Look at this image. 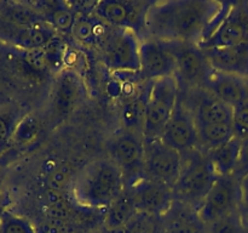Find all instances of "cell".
Returning a JSON list of instances; mask_svg holds the SVG:
<instances>
[{
  "label": "cell",
  "instance_id": "obj_1",
  "mask_svg": "<svg viewBox=\"0 0 248 233\" xmlns=\"http://www.w3.org/2000/svg\"><path fill=\"white\" fill-rule=\"evenodd\" d=\"M212 0H172L152 2L145 15L144 31L162 43L198 44L207 40L230 7Z\"/></svg>",
  "mask_w": 248,
  "mask_h": 233
},
{
  "label": "cell",
  "instance_id": "obj_2",
  "mask_svg": "<svg viewBox=\"0 0 248 233\" xmlns=\"http://www.w3.org/2000/svg\"><path fill=\"white\" fill-rule=\"evenodd\" d=\"M125 189L120 167L109 159L87 163L77 172L70 188V197L84 208H108Z\"/></svg>",
  "mask_w": 248,
  "mask_h": 233
},
{
  "label": "cell",
  "instance_id": "obj_3",
  "mask_svg": "<svg viewBox=\"0 0 248 233\" xmlns=\"http://www.w3.org/2000/svg\"><path fill=\"white\" fill-rule=\"evenodd\" d=\"M182 155L183 166L178 182L173 188L174 198L190 204L198 210L201 201L219 176L208 159L207 152L203 153L199 148H194Z\"/></svg>",
  "mask_w": 248,
  "mask_h": 233
},
{
  "label": "cell",
  "instance_id": "obj_4",
  "mask_svg": "<svg viewBox=\"0 0 248 233\" xmlns=\"http://www.w3.org/2000/svg\"><path fill=\"white\" fill-rule=\"evenodd\" d=\"M179 96L177 75L160 78L152 82L145 100L143 138L153 141L161 138L165 126L169 123Z\"/></svg>",
  "mask_w": 248,
  "mask_h": 233
},
{
  "label": "cell",
  "instance_id": "obj_5",
  "mask_svg": "<svg viewBox=\"0 0 248 233\" xmlns=\"http://www.w3.org/2000/svg\"><path fill=\"white\" fill-rule=\"evenodd\" d=\"M240 180L234 175L219 176L199 205L198 214L207 226L219 218L240 213Z\"/></svg>",
  "mask_w": 248,
  "mask_h": 233
},
{
  "label": "cell",
  "instance_id": "obj_6",
  "mask_svg": "<svg viewBox=\"0 0 248 233\" xmlns=\"http://www.w3.org/2000/svg\"><path fill=\"white\" fill-rule=\"evenodd\" d=\"M144 174L173 189L183 166V155L162 142L161 138L144 141Z\"/></svg>",
  "mask_w": 248,
  "mask_h": 233
},
{
  "label": "cell",
  "instance_id": "obj_7",
  "mask_svg": "<svg viewBox=\"0 0 248 233\" xmlns=\"http://www.w3.org/2000/svg\"><path fill=\"white\" fill-rule=\"evenodd\" d=\"M113 162L120 167L125 179V186L142 177L144 172V138L137 133L125 130L116 133L110 141Z\"/></svg>",
  "mask_w": 248,
  "mask_h": 233
},
{
  "label": "cell",
  "instance_id": "obj_8",
  "mask_svg": "<svg viewBox=\"0 0 248 233\" xmlns=\"http://www.w3.org/2000/svg\"><path fill=\"white\" fill-rule=\"evenodd\" d=\"M140 48L138 34L132 29L120 28L106 38L104 61L111 69L140 72Z\"/></svg>",
  "mask_w": 248,
  "mask_h": 233
},
{
  "label": "cell",
  "instance_id": "obj_9",
  "mask_svg": "<svg viewBox=\"0 0 248 233\" xmlns=\"http://www.w3.org/2000/svg\"><path fill=\"white\" fill-rule=\"evenodd\" d=\"M248 41V4L237 2L230 5L227 15L215 33L202 43L198 44L201 50L228 48Z\"/></svg>",
  "mask_w": 248,
  "mask_h": 233
},
{
  "label": "cell",
  "instance_id": "obj_10",
  "mask_svg": "<svg viewBox=\"0 0 248 233\" xmlns=\"http://www.w3.org/2000/svg\"><path fill=\"white\" fill-rule=\"evenodd\" d=\"M152 2L126 1V0H103L94 6L96 16L102 21L119 28H128L140 34L144 31L145 15Z\"/></svg>",
  "mask_w": 248,
  "mask_h": 233
},
{
  "label": "cell",
  "instance_id": "obj_11",
  "mask_svg": "<svg viewBox=\"0 0 248 233\" xmlns=\"http://www.w3.org/2000/svg\"><path fill=\"white\" fill-rule=\"evenodd\" d=\"M132 194L137 211L164 216L174 201L173 189L149 177H140L125 186Z\"/></svg>",
  "mask_w": 248,
  "mask_h": 233
},
{
  "label": "cell",
  "instance_id": "obj_12",
  "mask_svg": "<svg viewBox=\"0 0 248 233\" xmlns=\"http://www.w3.org/2000/svg\"><path fill=\"white\" fill-rule=\"evenodd\" d=\"M161 140L182 154L196 148L199 143L195 116H193L183 103L181 95L178 96L169 123L165 126Z\"/></svg>",
  "mask_w": 248,
  "mask_h": 233
},
{
  "label": "cell",
  "instance_id": "obj_13",
  "mask_svg": "<svg viewBox=\"0 0 248 233\" xmlns=\"http://www.w3.org/2000/svg\"><path fill=\"white\" fill-rule=\"evenodd\" d=\"M140 73L147 79H160L177 74V61L167 43L147 38L140 41Z\"/></svg>",
  "mask_w": 248,
  "mask_h": 233
},
{
  "label": "cell",
  "instance_id": "obj_14",
  "mask_svg": "<svg viewBox=\"0 0 248 233\" xmlns=\"http://www.w3.org/2000/svg\"><path fill=\"white\" fill-rule=\"evenodd\" d=\"M177 61V74L189 85H205L212 68L203 51L198 45L184 43H167ZM176 74V75H177Z\"/></svg>",
  "mask_w": 248,
  "mask_h": 233
},
{
  "label": "cell",
  "instance_id": "obj_15",
  "mask_svg": "<svg viewBox=\"0 0 248 233\" xmlns=\"http://www.w3.org/2000/svg\"><path fill=\"white\" fill-rule=\"evenodd\" d=\"M57 32L47 23L31 27H17L0 17V40L9 43L18 50L44 48Z\"/></svg>",
  "mask_w": 248,
  "mask_h": 233
},
{
  "label": "cell",
  "instance_id": "obj_16",
  "mask_svg": "<svg viewBox=\"0 0 248 233\" xmlns=\"http://www.w3.org/2000/svg\"><path fill=\"white\" fill-rule=\"evenodd\" d=\"M205 86L212 92L213 97L232 108H236L248 100L246 78L239 75L211 69Z\"/></svg>",
  "mask_w": 248,
  "mask_h": 233
},
{
  "label": "cell",
  "instance_id": "obj_17",
  "mask_svg": "<svg viewBox=\"0 0 248 233\" xmlns=\"http://www.w3.org/2000/svg\"><path fill=\"white\" fill-rule=\"evenodd\" d=\"M212 69L248 78V41L228 48L202 50Z\"/></svg>",
  "mask_w": 248,
  "mask_h": 233
},
{
  "label": "cell",
  "instance_id": "obj_18",
  "mask_svg": "<svg viewBox=\"0 0 248 233\" xmlns=\"http://www.w3.org/2000/svg\"><path fill=\"white\" fill-rule=\"evenodd\" d=\"M84 85L79 74L73 69H63L58 73L53 89V109L58 116L69 113L82 99Z\"/></svg>",
  "mask_w": 248,
  "mask_h": 233
},
{
  "label": "cell",
  "instance_id": "obj_19",
  "mask_svg": "<svg viewBox=\"0 0 248 233\" xmlns=\"http://www.w3.org/2000/svg\"><path fill=\"white\" fill-rule=\"evenodd\" d=\"M162 218L165 233H206V226L196 208L184 201L174 199Z\"/></svg>",
  "mask_w": 248,
  "mask_h": 233
},
{
  "label": "cell",
  "instance_id": "obj_20",
  "mask_svg": "<svg viewBox=\"0 0 248 233\" xmlns=\"http://www.w3.org/2000/svg\"><path fill=\"white\" fill-rule=\"evenodd\" d=\"M56 32L72 34L77 16L74 10L68 2L63 1H43L31 4Z\"/></svg>",
  "mask_w": 248,
  "mask_h": 233
},
{
  "label": "cell",
  "instance_id": "obj_21",
  "mask_svg": "<svg viewBox=\"0 0 248 233\" xmlns=\"http://www.w3.org/2000/svg\"><path fill=\"white\" fill-rule=\"evenodd\" d=\"M137 213L132 194L128 188L124 189L115 198V200L107 208L104 217V227L107 231L120 232L127 225L128 221Z\"/></svg>",
  "mask_w": 248,
  "mask_h": 233
},
{
  "label": "cell",
  "instance_id": "obj_22",
  "mask_svg": "<svg viewBox=\"0 0 248 233\" xmlns=\"http://www.w3.org/2000/svg\"><path fill=\"white\" fill-rule=\"evenodd\" d=\"M241 140L235 136L229 142L207 152L208 159L212 163L218 176H232L239 163Z\"/></svg>",
  "mask_w": 248,
  "mask_h": 233
},
{
  "label": "cell",
  "instance_id": "obj_23",
  "mask_svg": "<svg viewBox=\"0 0 248 233\" xmlns=\"http://www.w3.org/2000/svg\"><path fill=\"white\" fill-rule=\"evenodd\" d=\"M0 17L17 27H31L46 23L44 17L27 2L0 1Z\"/></svg>",
  "mask_w": 248,
  "mask_h": 233
},
{
  "label": "cell",
  "instance_id": "obj_24",
  "mask_svg": "<svg viewBox=\"0 0 248 233\" xmlns=\"http://www.w3.org/2000/svg\"><path fill=\"white\" fill-rule=\"evenodd\" d=\"M234 108L216 97L211 96L198 106L195 113L196 124L211 125V124H232Z\"/></svg>",
  "mask_w": 248,
  "mask_h": 233
},
{
  "label": "cell",
  "instance_id": "obj_25",
  "mask_svg": "<svg viewBox=\"0 0 248 233\" xmlns=\"http://www.w3.org/2000/svg\"><path fill=\"white\" fill-rule=\"evenodd\" d=\"M106 27L98 16H90L89 14H80L77 16L72 34L82 45H96L103 39Z\"/></svg>",
  "mask_w": 248,
  "mask_h": 233
},
{
  "label": "cell",
  "instance_id": "obj_26",
  "mask_svg": "<svg viewBox=\"0 0 248 233\" xmlns=\"http://www.w3.org/2000/svg\"><path fill=\"white\" fill-rule=\"evenodd\" d=\"M199 143L207 152L220 147L235 137L232 124H211L201 125L196 124Z\"/></svg>",
  "mask_w": 248,
  "mask_h": 233
},
{
  "label": "cell",
  "instance_id": "obj_27",
  "mask_svg": "<svg viewBox=\"0 0 248 233\" xmlns=\"http://www.w3.org/2000/svg\"><path fill=\"white\" fill-rule=\"evenodd\" d=\"M121 233H165L162 216L137 211Z\"/></svg>",
  "mask_w": 248,
  "mask_h": 233
},
{
  "label": "cell",
  "instance_id": "obj_28",
  "mask_svg": "<svg viewBox=\"0 0 248 233\" xmlns=\"http://www.w3.org/2000/svg\"><path fill=\"white\" fill-rule=\"evenodd\" d=\"M26 114L18 107L10 104L0 107V152L12 141V135L16 125Z\"/></svg>",
  "mask_w": 248,
  "mask_h": 233
},
{
  "label": "cell",
  "instance_id": "obj_29",
  "mask_svg": "<svg viewBox=\"0 0 248 233\" xmlns=\"http://www.w3.org/2000/svg\"><path fill=\"white\" fill-rule=\"evenodd\" d=\"M40 121L33 114H26L18 124L12 135V141L18 146H31L38 140L40 135Z\"/></svg>",
  "mask_w": 248,
  "mask_h": 233
},
{
  "label": "cell",
  "instance_id": "obj_30",
  "mask_svg": "<svg viewBox=\"0 0 248 233\" xmlns=\"http://www.w3.org/2000/svg\"><path fill=\"white\" fill-rule=\"evenodd\" d=\"M74 177L75 175L69 164L56 163L47 171V177H46L47 188L60 192H70Z\"/></svg>",
  "mask_w": 248,
  "mask_h": 233
},
{
  "label": "cell",
  "instance_id": "obj_31",
  "mask_svg": "<svg viewBox=\"0 0 248 233\" xmlns=\"http://www.w3.org/2000/svg\"><path fill=\"white\" fill-rule=\"evenodd\" d=\"M44 51H45L46 57H47L50 69L58 73L63 70L62 67L64 65V58L65 55H67V46H65V43L58 34H56L44 46Z\"/></svg>",
  "mask_w": 248,
  "mask_h": 233
},
{
  "label": "cell",
  "instance_id": "obj_32",
  "mask_svg": "<svg viewBox=\"0 0 248 233\" xmlns=\"http://www.w3.org/2000/svg\"><path fill=\"white\" fill-rule=\"evenodd\" d=\"M144 111H145V101H136L130 102L126 104L123 109V120L128 131L137 133L136 129H140L143 136V124H144Z\"/></svg>",
  "mask_w": 248,
  "mask_h": 233
},
{
  "label": "cell",
  "instance_id": "obj_33",
  "mask_svg": "<svg viewBox=\"0 0 248 233\" xmlns=\"http://www.w3.org/2000/svg\"><path fill=\"white\" fill-rule=\"evenodd\" d=\"M206 233H245L241 214L236 213L206 226Z\"/></svg>",
  "mask_w": 248,
  "mask_h": 233
},
{
  "label": "cell",
  "instance_id": "obj_34",
  "mask_svg": "<svg viewBox=\"0 0 248 233\" xmlns=\"http://www.w3.org/2000/svg\"><path fill=\"white\" fill-rule=\"evenodd\" d=\"M0 233H36V228L26 218L4 213L0 223Z\"/></svg>",
  "mask_w": 248,
  "mask_h": 233
},
{
  "label": "cell",
  "instance_id": "obj_35",
  "mask_svg": "<svg viewBox=\"0 0 248 233\" xmlns=\"http://www.w3.org/2000/svg\"><path fill=\"white\" fill-rule=\"evenodd\" d=\"M21 52L22 58L24 60V62L29 66L31 68H33L34 70L39 73L48 72L50 69V66H48L47 57H46V53L44 51V48L40 49H33V50H18Z\"/></svg>",
  "mask_w": 248,
  "mask_h": 233
},
{
  "label": "cell",
  "instance_id": "obj_36",
  "mask_svg": "<svg viewBox=\"0 0 248 233\" xmlns=\"http://www.w3.org/2000/svg\"><path fill=\"white\" fill-rule=\"evenodd\" d=\"M232 126L237 138L241 141L248 138V100L234 108Z\"/></svg>",
  "mask_w": 248,
  "mask_h": 233
},
{
  "label": "cell",
  "instance_id": "obj_37",
  "mask_svg": "<svg viewBox=\"0 0 248 233\" xmlns=\"http://www.w3.org/2000/svg\"><path fill=\"white\" fill-rule=\"evenodd\" d=\"M248 174V138L241 141V150H240L239 163H237L236 170L234 176L237 180H241L245 175Z\"/></svg>",
  "mask_w": 248,
  "mask_h": 233
},
{
  "label": "cell",
  "instance_id": "obj_38",
  "mask_svg": "<svg viewBox=\"0 0 248 233\" xmlns=\"http://www.w3.org/2000/svg\"><path fill=\"white\" fill-rule=\"evenodd\" d=\"M240 194H241V203H240V211L241 209L248 213V174L245 175L240 180Z\"/></svg>",
  "mask_w": 248,
  "mask_h": 233
},
{
  "label": "cell",
  "instance_id": "obj_39",
  "mask_svg": "<svg viewBox=\"0 0 248 233\" xmlns=\"http://www.w3.org/2000/svg\"><path fill=\"white\" fill-rule=\"evenodd\" d=\"M11 103V99L9 96H6L5 94L0 92V107L2 106H6V104Z\"/></svg>",
  "mask_w": 248,
  "mask_h": 233
},
{
  "label": "cell",
  "instance_id": "obj_40",
  "mask_svg": "<svg viewBox=\"0 0 248 233\" xmlns=\"http://www.w3.org/2000/svg\"><path fill=\"white\" fill-rule=\"evenodd\" d=\"M102 233H121V231H120V232H111V231H104V232H102Z\"/></svg>",
  "mask_w": 248,
  "mask_h": 233
},
{
  "label": "cell",
  "instance_id": "obj_41",
  "mask_svg": "<svg viewBox=\"0 0 248 233\" xmlns=\"http://www.w3.org/2000/svg\"><path fill=\"white\" fill-rule=\"evenodd\" d=\"M2 214H4V213H1V211H0V223H1V217H2Z\"/></svg>",
  "mask_w": 248,
  "mask_h": 233
},
{
  "label": "cell",
  "instance_id": "obj_42",
  "mask_svg": "<svg viewBox=\"0 0 248 233\" xmlns=\"http://www.w3.org/2000/svg\"><path fill=\"white\" fill-rule=\"evenodd\" d=\"M246 83H247V90H248V78H246Z\"/></svg>",
  "mask_w": 248,
  "mask_h": 233
}]
</instances>
